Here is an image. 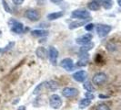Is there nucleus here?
I'll return each instance as SVG.
<instances>
[{
	"label": "nucleus",
	"mask_w": 121,
	"mask_h": 110,
	"mask_svg": "<svg viewBox=\"0 0 121 110\" xmlns=\"http://www.w3.org/2000/svg\"><path fill=\"white\" fill-rule=\"evenodd\" d=\"M70 16L72 18H78V19H82V20L90 19L91 18L89 11H87L86 9H76L71 13Z\"/></svg>",
	"instance_id": "f257e3e1"
},
{
	"label": "nucleus",
	"mask_w": 121,
	"mask_h": 110,
	"mask_svg": "<svg viewBox=\"0 0 121 110\" xmlns=\"http://www.w3.org/2000/svg\"><path fill=\"white\" fill-rule=\"evenodd\" d=\"M9 26H10V30L13 33L20 34V33H23V31H24V25L16 19H11L9 21Z\"/></svg>",
	"instance_id": "f03ea898"
},
{
	"label": "nucleus",
	"mask_w": 121,
	"mask_h": 110,
	"mask_svg": "<svg viewBox=\"0 0 121 110\" xmlns=\"http://www.w3.org/2000/svg\"><path fill=\"white\" fill-rule=\"evenodd\" d=\"M112 30V27L109 25L106 24H99L97 26V35L101 38H104L107 35H108V33Z\"/></svg>",
	"instance_id": "7ed1b4c3"
},
{
	"label": "nucleus",
	"mask_w": 121,
	"mask_h": 110,
	"mask_svg": "<svg viewBox=\"0 0 121 110\" xmlns=\"http://www.w3.org/2000/svg\"><path fill=\"white\" fill-rule=\"evenodd\" d=\"M49 105L53 109H59L62 105V99L58 95H52L49 97Z\"/></svg>",
	"instance_id": "20e7f679"
},
{
	"label": "nucleus",
	"mask_w": 121,
	"mask_h": 110,
	"mask_svg": "<svg viewBox=\"0 0 121 110\" xmlns=\"http://www.w3.org/2000/svg\"><path fill=\"white\" fill-rule=\"evenodd\" d=\"M25 17L30 21H38L40 19V13L36 9H27L25 12Z\"/></svg>",
	"instance_id": "39448f33"
},
{
	"label": "nucleus",
	"mask_w": 121,
	"mask_h": 110,
	"mask_svg": "<svg viewBox=\"0 0 121 110\" xmlns=\"http://www.w3.org/2000/svg\"><path fill=\"white\" fill-rule=\"evenodd\" d=\"M107 80H108V76L106 73H97L94 75L92 81H93V84L96 85H102L107 82Z\"/></svg>",
	"instance_id": "423d86ee"
},
{
	"label": "nucleus",
	"mask_w": 121,
	"mask_h": 110,
	"mask_svg": "<svg viewBox=\"0 0 121 110\" xmlns=\"http://www.w3.org/2000/svg\"><path fill=\"white\" fill-rule=\"evenodd\" d=\"M62 95L67 98H73L76 97L78 95V90L73 87H65L62 90Z\"/></svg>",
	"instance_id": "0eeeda50"
},
{
	"label": "nucleus",
	"mask_w": 121,
	"mask_h": 110,
	"mask_svg": "<svg viewBox=\"0 0 121 110\" xmlns=\"http://www.w3.org/2000/svg\"><path fill=\"white\" fill-rule=\"evenodd\" d=\"M48 58L50 62L56 65V61H57V58H58V51L53 46H50L48 49Z\"/></svg>",
	"instance_id": "6e6552de"
},
{
	"label": "nucleus",
	"mask_w": 121,
	"mask_h": 110,
	"mask_svg": "<svg viewBox=\"0 0 121 110\" xmlns=\"http://www.w3.org/2000/svg\"><path fill=\"white\" fill-rule=\"evenodd\" d=\"M60 66L62 68H64L65 70H67L68 72H71L74 70V62L73 60L70 58H66V59H63L60 62Z\"/></svg>",
	"instance_id": "1a4fd4ad"
},
{
	"label": "nucleus",
	"mask_w": 121,
	"mask_h": 110,
	"mask_svg": "<svg viewBox=\"0 0 121 110\" xmlns=\"http://www.w3.org/2000/svg\"><path fill=\"white\" fill-rule=\"evenodd\" d=\"M92 38H93L92 34L86 33L85 35H82L81 37L78 38V39L76 40V42L78 43V44H79V45H82V46H83V45H86V44H87V43L91 42Z\"/></svg>",
	"instance_id": "9d476101"
},
{
	"label": "nucleus",
	"mask_w": 121,
	"mask_h": 110,
	"mask_svg": "<svg viewBox=\"0 0 121 110\" xmlns=\"http://www.w3.org/2000/svg\"><path fill=\"white\" fill-rule=\"evenodd\" d=\"M87 77V73L86 71H78L73 74V78L74 80H76L77 82H79V83H82L84 82Z\"/></svg>",
	"instance_id": "9b49d317"
},
{
	"label": "nucleus",
	"mask_w": 121,
	"mask_h": 110,
	"mask_svg": "<svg viewBox=\"0 0 121 110\" xmlns=\"http://www.w3.org/2000/svg\"><path fill=\"white\" fill-rule=\"evenodd\" d=\"M89 61V55L88 53H82V55L80 56V59L78 60V63H77V66L78 67H83L86 66Z\"/></svg>",
	"instance_id": "f8f14e48"
},
{
	"label": "nucleus",
	"mask_w": 121,
	"mask_h": 110,
	"mask_svg": "<svg viewBox=\"0 0 121 110\" xmlns=\"http://www.w3.org/2000/svg\"><path fill=\"white\" fill-rule=\"evenodd\" d=\"M36 54L38 58L45 60L47 58V56H48V51L44 47H38L36 50Z\"/></svg>",
	"instance_id": "ddd939ff"
},
{
	"label": "nucleus",
	"mask_w": 121,
	"mask_h": 110,
	"mask_svg": "<svg viewBox=\"0 0 121 110\" xmlns=\"http://www.w3.org/2000/svg\"><path fill=\"white\" fill-rule=\"evenodd\" d=\"M46 86L47 88L50 90V91H56V89H58V83L56 82L54 80H51V81H48V82H46Z\"/></svg>",
	"instance_id": "4468645a"
},
{
	"label": "nucleus",
	"mask_w": 121,
	"mask_h": 110,
	"mask_svg": "<svg viewBox=\"0 0 121 110\" xmlns=\"http://www.w3.org/2000/svg\"><path fill=\"white\" fill-rule=\"evenodd\" d=\"M87 22L86 20H82V21H74V22H71L69 26H68V29L69 30H76L78 28H80L81 26H84V25H86Z\"/></svg>",
	"instance_id": "2eb2a0df"
},
{
	"label": "nucleus",
	"mask_w": 121,
	"mask_h": 110,
	"mask_svg": "<svg viewBox=\"0 0 121 110\" xmlns=\"http://www.w3.org/2000/svg\"><path fill=\"white\" fill-rule=\"evenodd\" d=\"M31 34H32V36L36 37V38H39V37H46V36H48V31L45 30H35L31 31Z\"/></svg>",
	"instance_id": "dca6fc26"
},
{
	"label": "nucleus",
	"mask_w": 121,
	"mask_h": 110,
	"mask_svg": "<svg viewBox=\"0 0 121 110\" xmlns=\"http://www.w3.org/2000/svg\"><path fill=\"white\" fill-rule=\"evenodd\" d=\"M64 16V12L62 11H57V12H52L49 13L48 15V18L49 20H56V19H58V18H62Z\"/></svg>",
	"instance_id": "f3484780"
},
{
	"label": "nucleus",
	"mask_w": 121,
	"mask_h": 110,
	"mask_svg": "<svg viewBox=\"0 0 121 110\" xmlns=\"http://www.w3.org/2000/svg\"><path fill=\"white\" fill-rule=\"evenodd\" d=\"M87 7H88V9H90L92 11H97L100 8V4L96 0H93L87 4Z\"/></svg>",
	"instance_id": "a211bd4d"
},
{
	"label": "nucleus",
	"mask_w": 121,
	"mask_h": 110,
	"mask_svg": "<svg viewBox=\"0 0 121 110\" xmlns=\"http://www.w3.org/2000/svg\"><path fill=\"white\" fill-rule=\"evenodd\" d=\"M95 46V44L93 42H89L87 43V44H86V45H83L80 50H79V51L81 52V53H87L90 50H92V48Z\"/></svg>",
	"instance_id": "6ab92c4d"
},
{
	"label": "nucleus",
	"mask_w": 121,
	"mask_h": 110,
	"mask_svg": "<svg viewBox=\"0 0 121 110\" xmlns=\"http://www.w3.org/2000/svg\"><path fill=\"white\" fill-rule=\"evenodd\" d=\"M90 104H91V100L87 99V98H84V99L80 100V102H79V108L84 109L86 107H87L88 105H90Z\"/></svg>",
	"instance_id": "aec40b11"
},
{
	"label": "nucleus",
	"mask_w": 121,
	"mask_h": 110,
	"mask_svg": "<svg viewBox=\"0 0 121 110\" xmlns=\"http://www.w3.org/2000/svg\"><path fill=\"white\" fill-rule=\"evenodd\" d=\"M101 5L103 6L105 9H110L113 6V1L112 0H100Z\"/></svg>",
	"instance_id": "412c9836"
},
{
	"label": "nucleus",
	"mask_w": 121,
	"mask_h": 110,
	"mask_svg": "<svg viewBox=\"0 0 121 110\" xmlns=\"http://www.w3.org/2000/svg\"><path fill=\"white\" fill-rule=\"evenodd\" d=\"M83 87H84L87 92H90V93H93V92L95 91L94 86H93V85L91 84L90 82H85L84 85H83Z\"/></svg>",
	"instance_id": "4be33fe9"
},
{
	"label": "nucleus",
	"mask_w": 121,
	"mask_h": 110,
	"mask_svg": "<svg viewBox=\"0 0 121 110\" xmlns=\"http://www.w3.org/2000/svg\"><path fill=\"white\" fill-rule=\"evenodd\" d=\"M46 85V82L45 83H41L40 85H38L36 86V88H35V90H34V95H37V94H39L41 90H42V88L44 87V85Z\"/></svg>",
	"instance_id": "5701e85b"
},
{
	"label": "nucleus",
	"mask_w": 121,
	"mask_h": 110,
	"mask_svg": "<svg viewBox=\"0 0 121 110\" xmlns=\"http://www.w3.org/2000/svg\"><path fill=\"white\" fill-rule=\"evenodd\" d=\"M2 4H3L4 9H5V11H6V12L11 13V8H10V6H9V5L7 4V2H6V0H2Z\"/></svg>",
	"instance_id": "b1692460"
},
{
	"label": "nucleus",
	"mask_w": 121,
	"mask_h": 110,
	"mask_svg": "<svg viewBox=\"0 0 121 110\" xmlns=\"http://www.w3.org/2000/svg\"><path fill=\"white\" fill-rule=\"evenodd\" d=\"M97 110H110L109 106L106 104H99L97 106Z\"/></svg>",
	"instance_id": "393cba45"
},
{
	"label": "nucleus",
	"mask_w": 121,
	"mask_h": 110,
	"mask_svg": "<svg viewBox=\"0 0 121 110\" xmlns=\"http://www.w3.org/2000/svg\"><path fill=\"white\" fill-rule=\"evenodd\" d=\"M93 29H94V24H92V23H88L86 25L85 27V30L86 31H91Z\"/></svg>",
	"instance_id": "a878e982"
},
{
	"label": "nucleus",
	"mask_w": 121,
	"mask_h": 110,
	"mask_svg": "<svg viewBox=\"0 0 121 110\" xmlns=\"http://www.w3.org/2000/svg\"><path fill=\"white\" fill-rule=\"evenodd\" d=\"M85 95H86V97L87 98V99H89V100H92V99L95 98V95H94L92 93H90V92H86Z\"/></svg>",
	"instance_id": "bb28decb"
},
{
	"label": "nucleus",
	"mask_w": 121,
	"mask_h": 110,
	"mask_svg": "<svg viewBox=\"0 0 121 110\" xmlns=\"http://www.w3.org/2000/svg\"><path fill=\"white\" fill-rule=\"evenodd\" d=\"M12 2L17 6H21V5L24 4L25 0H12Z\"/></svg>",
	"instance_id": "cd10ccee"
},
{
	"label": "nucleus",
	"mask_w": 121,
	"mask_h": 110,
	"mask_svg": "<svg viewBox=\"0 0 121 110\" xmlns=\"http://www.w3.org/2000/svg\"><path fill=\"white\" fill-rule=\"evenodd\" d=\"M36 2H37V5L41 6V5H44L46 3V0H36Z\"/></svg>",
	"instance_id": "c85d7f7f"
},
{
	"label": "nucleus",
	"mask_w": 121,
	"mask_h": 110,
	"mask_svg": "<svg viewBox=\"0 0 121 110\" xmlns=\"http://www.w3.org/2000/svg\"><path fill=\"white\" fill-rule=\"evenodd\" d=\"M50 2H52L54 4H59L61 2H63V0H50Z\"/></svg>",
	"instance_id": "c756f323"
},
{
	"label": "nucleus",
	"mask_w": 121,
	"mask_h": 110,
	"mask_svg": "<svg viewBox=\"0 0 121 110\" xmlns=\"http://www.w3.org/2000/svg\"><path fill=\"white\" fill-rule=\"evenodd\" d=\"M18 110H26V108H25V106L22 105V106H20V107L18 108Z\"/></svg>",
	"instance_id": "7c9ffc66"
},
{
	"label": "nucleus",
	"mask_w": 121,
	"mask_h": 110,
	"mask_svg": "<svg viewBox=\"0 0 121 110\" xmlns=\"http://www.w3.org/2000/svg\"><path fill=\"white\" fill-rule=\"evenodd\" d=\"M117 4H118V6H121V0H117Z\"/></svg>",
	"instance_id": "2f4dec72"
},
{
	"label": "nucleus",
	"mask_w": 121,
	"mask_h": 110,
	"mask_svg": "<svg viewBox=\"0 0 121 110\" xmlns=\"http://www.w3.org/2000/svg\"><path fill=\"white\" fill-rule=\"evenodd\" d=\"M1 35H2V31L0 30V36H1Z\"/></svg>",
	"instance_id": "473e14b6"
},
{
	"label": "nucleus",
	"mask_w": 121,
	"mask_h": 110,
	"mask_svg": "<svg viewBox=\"0 0 121 110\" xmlns=\"http://www.w3.org/2000/svg\"><path fill=\"white\" fill-rule=\"evenodd\" d=\"M0 52H1V50H0Z\"/></svg>",
	"instance_id": "72a5a7b5"
}]
</instances>
